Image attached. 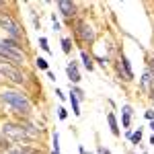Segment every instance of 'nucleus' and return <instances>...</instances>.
<instances>
[{"label": "nucleus", "mask_w": 154, "mask_h": 154, "mask_svg": "<svg viewBox=\"0 0 154 154\" xmlns=\"http://www.w3.org/2000/svg\"><path fill=\"white\" fill-rule=\"evenodd\" d=\"M0 103L6 105L12 119H33L35 105L29 99L27 91H19V88H12V86L2 88L0 91Z\"/></svg>", "instance_id": "f257e3e1"}, {"label": "nucleus", "mask_w": 154, "mask_h": 154, "mask_svg": "<svg viewBox=\"0 0 154 154\" xmlns=\"http://www.w3.org/2000/svg\"><path fill=\"white\" fill-rule=\"evenodd\" d=\"M0 58L29 72V66H31V48H27V45L14 41V39L4 37V39H0Z\"/></svg>", "instance_id": "f03ea898"}, {"label": "nucleus", "mask_w": 154, "mask_h": 154, "mask_svg": "<svg viewBox=\"0 0 154 154\" xmlns=\"http://www.w3.org/2000/svg\"><path fill=\"white\" fill-rule=\"evenodd\" d=\"M0 31H4V37L14 39V41L23 43L27 48H31L23 23H21V21L14 17V12H11L8 8H6V11H0Z\"/></svg>", "instance_id": "7ed1b4c3"}, {"label": "nucleus", "mask_w": 154, "mask_h": 154, "mask_svg": "<svg viewBox=\"0 0 154 154\" xmlns=\"http://www.w3.org/2000/svg\"><path fill=\"white\" fill-rule=\"evenodd\" d=\"M68 27L72 29V37H74V41L78 43L80 49L95 48L97 37H99L95 25H91L86 19H80V17H78V19H74L72 23H68Z\"/></svg>", "instance_id": "20e7f679"}, {"label": "nucleus", "mask_w": 154, "mask_h": 154, "mask_svg": "<svg viewBox=\"0 0 154 154\" xmlns=\"http://www.w3.org/2000/svg\"><path fill=\"white\" fill-rule=\"evenodd\" d=\"M0 76L11 80L14 86H21V88H29V84L33 80V72H27L19 66H14L11 62L0 58Z\"/></svg>", "instance_id": "39448f33"}, {"label": "nucleus", "mask_w": 154, "mask_h": 154, "mask_svg": "<svg viewBox=\"0 0 154 154\" xmlns=\"http://www.w3.org/2000/svg\"><path fill=\"white\" fill-rule=\"evenodd\" d=\"M0 134H4L12 144H31L33 138L29 136V131L25 130V125L17 119H6L0 123Z\"/></svg>", "instance_id": "423d86ee"}, {"label": "nucleus", "mask_w": 154, "mask_h": 154, "mask_svg": "<svg viewBox=\"0 0 154 154\" xmlns=\"http://www.w3.org/2000/svg\"><path fill=\"white\" fill-rule=\"evenodd\" d=\"M56 6H58V14L66 21V25L72 23L74 19H78V14H80V4L72 2V0H58Z\"/></svg>", "instance_id": "0eeeda50"}, {"label": "nucleus", "mask_w": 154, "mask_h": 154, "mask_svg": "<svg viewBox=\"0 0 154 154\" xmlns=\"http://www.w3.org/2000/svg\"><path fill=\"white\" fill-rule=\"evenodd\" d=\"M66 76H68V82L70 84H80L82 82V74H80V64L72 58L66 64Z\"/></svg>", "instance_id": "6e6552de"}, {"label": "nucleus", "mask_w": 154, "mask_h": 154, "mask_svg": "<svg viewBox=\"0 0 154 154\" xmlns=\"http://www.w3.org/2000/svg\"><path fill=\"white\" fill-rule=\"evenodd\" d=\"M134 115H136V111H134V107L131 105H121V128L123 131L125 130H131V121H134Z\"/></svg>", "instance_id": "1a4fd4ad"}, {"label": "nucleus", "mask_w": 154, "mask_h": 154, "mask_svg": "<svg viewBox=\"0 0 154 154\" xmlns=\"http://www.w3.org/2000/svg\"><path fill=\"white\" fill-rule=\"evenodd\" d=\"M6 154H41V150L31 144H14Z\"/></svg>", "instance_id": "9d476101"}, {"label": "nucleus", "mask_w": 154, "mask_h": 154, "mask_svg": "<svg viewBox=\"0 0 154 154\" xmlns=\"http://www.w3.org/2000/svg\"><path fill=\"white\" fill-rule=\"evenodd\" d=\"M107 125H109V131L115 136V138H119L121 136V130H119V121H117V115L113 113V111H107Z\"/></svg>", "instance_id": "9b49d317"}, {"label": "nucleus", "mask_w": 154, "mask_h": 154, "mask_svg": "<svg viewBox=\"0 0 154 154\" xmlns=\"http://www.w3.org/2000/svg\"><path fill=\"white\" fill-rule=\"evenodd\" d=\"M80 60H82L84 70H88V72L95 70V60H93V54H91V49H80Z\"/></svg>", "instance_id": "f8f14e48"}, {"label": "nucleus", "mask_w": 154, "mask_h": 154, "mask_svg": "<svg viewBox=\"0 0 154 154\" xmlns=\"http://www.w3.org/2000/svg\"><path fill=\"white\" fill-rule=\"evenodd\" d=\"M60 45H62L64 56H68V58H70V56H72V49H74V45H72V37H62V39H60Z\"/></svg>", "instance_id": "ddd939ff"}, {"label": "nucleus", "mask_w": 154, "mask_h": 154, "mask_svg": "<svg viewBox=\"0 0 154 154\" xmlns=\"http://www.w3.org/2000/svg\"><path fill=\"white\" fill-rule=\"evenodd\" d=\"M142 138H144V128H138V130H134L131 131V138H130V144L131 146H140L142 144Z\"/></svg>", "instance_id": "4468645a"}, {"label": "nucleus", "mask_w": 154, "mask_h": 154, "mask_svg": "<svg viewBox=\"0 0 154 154\" xmlns=\"http://www.w3.org/2000/svg\"><path fill=\"white\" fill-rule=\"evenodd\" d=\"M68 101H70V105H72V113H74V117H80V115H82V111H80V101H78L74 95H70V93H68Z\"/></svg>", "instance_id": "2eb2a0df"}, {"label": "nucleus", "mask_w": 154, "mask_h": 154, "mask_svg": "<svg viewBox=\"0 0 154 154\" xmlns=\"http://www.w3.org/2000/svg\"><path fill=\"white\" fill-rule=\"evenodd\" d=\"M68 93H70V95H74L78 101H80V103H82V101H86V93H84L78 84H70V91H68Z\"/></svg>", "instance_id": "dca6fc26"}, {"label": "nucleus", "mask_w": 154, "mask_h": 154, "mask_svg": "<svg viewBox=\"0 0 154 154\" xmlns=\"http://www.w3.org/2000/svg\"><path fill=\"white\" fill-rule=\"evenodd\" d=\"M144 70H148V74L154 78V54L152 51H146V68Z\"/></svg>", "instance_id": "f3484780"}, {"label": "nucleus", "mask_w": 154, "mask_h": 154, "mask_svg": "<svg viewBox=\"0 0 154 154\" xmlns=\"http://www.w3.org/2000/svg\"><path fill=\"white\" fill-rule=\"evenodd\" d=\"M12 146H14V144L11 142V140H8V138H6V136H4V134H0V152H8V150H11Z\"/></svg>", "instance_id": "a211bd4d"}, {"label": "nucleus", "mask_w": 154, "mask_h": 154, "mask_svg": "<svg viewBox=\"0 0 154 154\" xmlns=\"http://www.w3.org/2000/svg\"><path fill=\"white\" fill-rule=\"evenodd\" d=\"M35 68L39 72H48L49 70V62L45 58H41V56H37V58H35Z\"/></svg>", "instance_id": "6ab92c4d"}, {"label": "nucleus", "mask_w": 154, "mask_h": 154, "mask_svg": "<svg viewBox=\"0 0 154 154\" xmlns=\"http://www.w3.org/2000/svg\"><path fill=\"white\" fill-rule=\"evenodd\" d=\"M37 43H39V48L43 49L45 54H51V48H49V41H48V37H45V35H39Z\"/></svg>", "instance_id": "aec40b11"}, {"label": "nucleus", "mask_w": 154, "mask_h": 154, "mask_svg": "<svg viewBox=\"0 0 154 154\" xmlns=\"http://www.w3.org/2000/svg\"><path fill=\"white\" fill-rule=\"evenodd\" d=\"M51 152L60 154V134H58V131L51 134Z\"/></svg>", "instance_id": "412c9836"}, {"label": "nucleus", "mask_w": 154, "mask_h": 154, "mask_svg": "<svg viewBox=\"0 0 154 154\" xmlns=\"http://www.w3.org/2000/svg\"><path fill=\"white\" fill-rule=\"evenodd\" d=\"M56 111H58V119H62V121L68 119V109H66V107H58Z\"/></svg>", "instance_id": "4be33fe9"}, {"label": "nucleus", "mask_w": 154, "mask_h": 154, "mask_svg": "<svg viewBox=\"0 0 154 154\" xmlns=\"http://www.w3.org/2000/svg\"><path fill=\"white\" fill-rule=\"evenodd\" d=\"M31 19H33V27L39 31V29H41V19H37V12L35 11H31Z\"/></svg>", "instance_id": "5701e85b"}, {"label": "nucleus", "mask_w": 154, "mask_h": 154, "mask_svg": "<svg viewBox=\"0 0 154 154\" xmlns=\"http://www.w3.org/2000/svg\"><path fill=\"white\" fill-rule=\"evenodd\" d=\"M97 154H113L107 146H103V144H97Z\"/></svg>", "instance_id": "b1692460"}, {"label": "nucleus", "mask_w": 154, "mask_h": 154, "mask_svg": "<svg viewBox=\"0 0 154 154\" xmlns=\"http://www.w3.org/2000/svg\"><path fill=\"white\" fill-rule=\"evenodd\" d=\"M144 117L148 119V121H152L154 119V109H146V111H144Z\"/></svg>", "instance_id": "393cba45"}, {"label": "nucleus", "mask_w": 154, "mask_h": 154, "mask_svg": "<svg viewBox=\"0 0 154 154\" xmlns=\"http://www.w3.org/2000/svg\"><path fill=\"white\" fill-rule=\"evenodd\" d=\"M56 97H58L60 101H66V95H64V93H62L60 88H56Z\"/></svg>", "instance_id": "a878e982"}, {"label": "nucleus", "mask_w": 154, "mask_h": 154, "mask_svg": "<svg viewBox=\"0 0 154 154\" xmlns=\"http://www.w3.org/2000/svg\"><path fill=\"white\" fill-rule=\"evenodd\" d=\"M78 154H91V152L84 148V144H78Z\"/></svg>", "instance_id": "bb28decb"}, {"label": "nucleus", "mask_w": 154, "mask_h": 154, "mask_svg": "<svg viewBox=\"0 0 154 154\" xmlns=\"http://www.w3.org/2000/svg\"><path fill=\"white\" fill-rule=\"evenodd\" d=\"M45 74H48V78H49V80H54V82H56V74H54V72H51V70H48V72H45Z\"/></svg>", "instance_id": "cd10ccee"}, {"label": "nucleus", "mask_w": 154, "mask_h": 154, "mask_svg": "<svg viewBox=\"0 0 154 154\" xmlns=\"http://www.w3.org/2000/svg\"><path fill=\"white\" fill-rule=\"evenodd\" d=\"M131 131H134V130H125V131H123V136H125L128 142H130V138H131Z\"/></svg>", "instance_id": "c85d7f7f"}, {"label": "nucleus", "mask_w": 154, "mask_h": 154, "mask_svg": "<svg viewBox=\"0 0 154 154\" xmlns=\"http://www.w3.org/2000/svg\"><path fill=\"white\" fill-rule=\"evenodd\" d=\"M140 154H148V146H140Z\"/></svg>", "instance_id": "c756f323"}, {"label": "nucleus", "mask_w": 154, "mask_h": 154, "mask_svg": "<svg viewBox=\"0 0 154 154\" xmlns=\"http://www.w3.org/2000/svg\"><path fill=\"white\" fill-rule=\"evenodd\" d=\"M148 128H150V130H152V134H154V119L150 121V125H148Z\"/></svg>", "instance_id": "7c9ffc66"}, {"label": "nucleus", "mask_w": 154, "mask_h": 154, "mask_svg": "<svg viewBox=\"0 0 154 154\" xmlns=\"http://www.w3.org/2000/svg\"><path fill=\"white\" fill-rule=\"evenodd\" d=\"M148 144H150V146H154V134L150 136V142H148Z\"/></svg>", "instance_id": "2f4dec72"}, {"label": "nucleus", "mask_w": 154, "mask_h": 154, "mask_svg": "<svg viewBox=\"0 0 154 154\" xmlns=\"http://www.w3.org/2000/svg\"><path fill=\"white\" fill-rule=\"evenodd\" d=\"M128 154H138V152H128Z\"/></svg>", "instance_id": "473e14b6"}, {"label": "nucleus", "mask_w": 154, "mask_h": 154, "mask_svg": "<svg viewBox=\"0 0 154 154\" xmlns=\"http://www.w3.org/2000/svg\"><path fill=\"white\" fill-rule=\"evenodd\" d=\"M49 154H56V152H49Z\"/></svg>", "instance_id": "72a5a7b5"}]
</instances>
